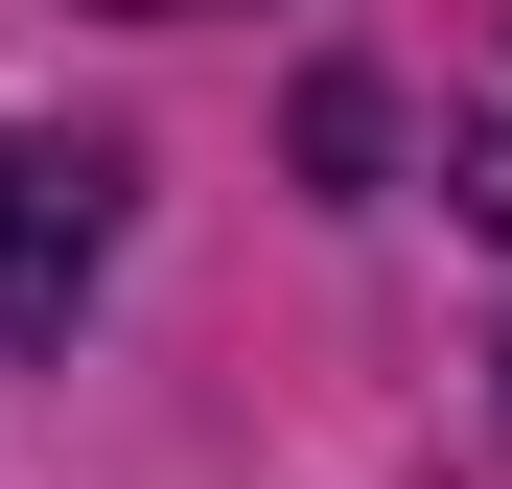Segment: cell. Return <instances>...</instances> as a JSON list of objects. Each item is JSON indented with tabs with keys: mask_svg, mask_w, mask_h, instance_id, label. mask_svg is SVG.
Instances as JSON below:
<instances>
[{
	"mask_svg": "<svg viewBox=\"0 0 512 489\" xmlns=\"http://www.w3.org/2000/svg\"><path fill=\"white\" fill-rule=\"evenodd\" d=\"M94 257H117V163L0 117V326H70V303H94Z\"/></svg>",
	"mask_w": 512,
	"mask_h": 489,
	"instance_id": "obj_1",
	"label": "cell"
}]
</instances>
